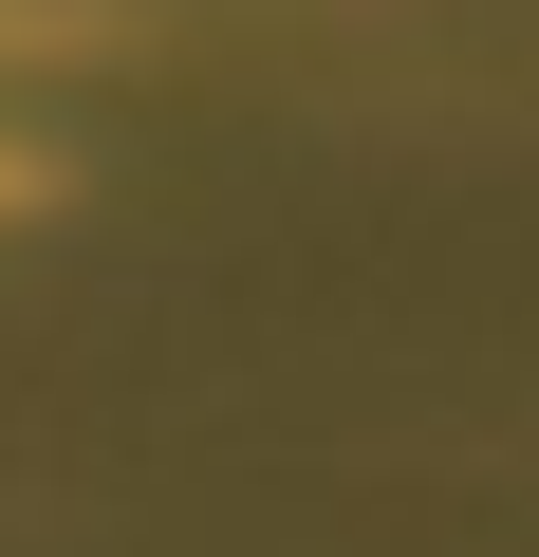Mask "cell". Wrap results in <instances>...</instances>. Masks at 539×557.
I'll list each match as a JSON object with an SVG mask.
<instances>
[{
    "label": "cell",
    "mask_w": 539,
    "mask_h": 557,
    "mask_svg": "<svg viewBox=\"0 0 539 557\" xmlns=\"http://www.w3.org/2000/svg\"><path fill=\"white\" fill-rule=\"evenodd\" d=\"M38 186H57V168H38V149H0V223H20V205H38Z\"/></svg>",
    "instance_id": "1"
}]
</instances>
